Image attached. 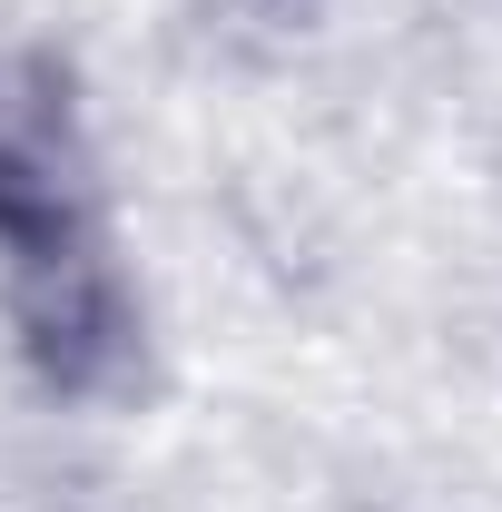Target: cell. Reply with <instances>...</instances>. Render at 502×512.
I'll list each match as a JSON object with an SVG mask.
<instances>
[{"label": "cell", "mask_w": 502, "mask_h": 512, "mask_svg": "<svg viewBox=\"0 0 502 512\" xmlns=\"http://www.w3.org/2000/svg\"><path fill=\"white\" fill-rule=\"evenodd\" d=\"M0 256H10V306H20L40 375L69 394L119 375L128 306L99 247V217H89V188H79V158H69L60 99L10 69H0Z\"/></svg>", "instance_id": "6da1fadb"}]
</instances>
